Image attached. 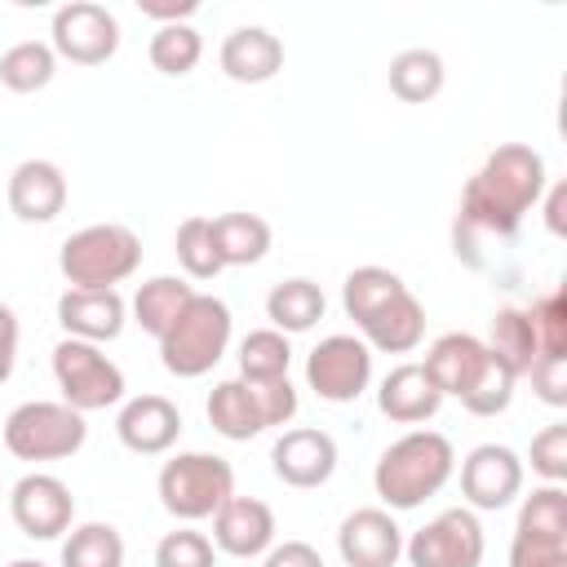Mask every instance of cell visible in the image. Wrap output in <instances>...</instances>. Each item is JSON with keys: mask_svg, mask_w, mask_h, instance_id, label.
<instances>
[{"mask_svg": "<svg viewBox=\"0 0 567 567\" xmlns=\"http://www.w3.org/2000/svg\"><path fill=\"white\" fill-rule=\"evenodd\" d=\"M540 195H545L540 151H532L527 142H501L461 190V208L452 221L456 257H465L478 270L492 244L509 248L523 217L540 204Z\"/></svg>", "mask_w": 567, "mask_h": 567, "instance_id": "obj_1", "label": "cell"}, {"mask_svg": "<svg viewBox=\"0 0 567 567\" xmlns=\"http://www.w3.org/2000/svg\"><path fill=\"white\" fill-rule=\"evenodd\" d=\"M341 306L354 319L368 350L408 354L425 337V306L385 266H354L341 284Z\"/></svg>", "mask_w": 567, "mask_h": 567, "instance_id": "obj_2", "label": "cell"}, {"mask_svg": "<svg viewBox=\"0 0 567 567\" xmlns=\"http://www.w3.org/2000/svg\"><path fill=\"white\" fill-rule=\"evenodd\" d=\"M483 346L514 377H527L540 359H567V288H549L527 306H501Z\"/></svg>", "mask_w": 567, "mask_h": 567, "instance_id": "obj_3", "label": "cell"}, {"mask_svg": "<svg viewBox=\"0 0 567 567\" xmlns=\"http://www.w3.org/2000/svg\"><path fill=\"white\" fill-rule=\"evenodd\" d=\"M452 470H456V452H452L447 434H439V430H408L403 439H394L377 456L372 487L385 501V509H416L434 492L447 487Z\"/></svg>", "mask_w": 567, "mask_h": 567, "instance_id": "obj_4", "label": "cell"}, {"mask_svg": "<svg viewBox=\"0 0 567 567\" xmlns=\"http://www.w3.org/2000/svg\"><path fill=\"white\" fill-rule=\"evenodd\" d=\"M142 266V239L124 221H97L62 239L58 270L71 288H115Z\"/></svg>", "mask_w": 567, "mask_h": 567, "instance_id": "obj_5", "label": "cell"}, {"mask_svg": "<svg viewBox=\"0 0 567 567\" xmlns=\"http://www.w3.org/2000/svg\"><path fill=\"white\" fill-rule=\"evenodd\" d=\"M292 416H297V390L288 377L279 381L230 377V381H217L208 394V425L235 443H248L270 425H288Z\"/></svg>", "mask_w": 567, "mask_h": 567, "instance_id": "obj_6", "label": "cell"}, {"mask_svg": "<svg viewBox=\"0 0 567 567\" xmlns=\"http://www.w3.org/2000/svg\"><path fill=\"white\" fill-rule=\"evenodd\" d=\"M226 346H230V306L213 292H195L190 306L177 315V323L159 337V363L173 377L195 381L217 368Z\"/></svg>", "mask_w": 567, "mask_h": 567, "instance_id": "obj_7", "label": "cell"}, {"mask_svg": "<svg viewBox=\"0 0 567 567\" xmlns=\"http://www.w3.org/2000/svg\"><path fill=\"white\" fill-rule=\"evenodd\" d=\"M155 492L173 518L199 523V518H213L235 496V470L217 452H177L173 461H164Z\"/></svg>", "mask_w": 567, "mask_h": 567, "instance_id": "obj_8", "label": "cell"}, {"mask_svg": "<svg viewBox=\"0 0 567 567\" xmlns=\"http://www.w3.org/2000/svg\"><path fill=\"white\" fill-rule=\"evenodd\" d=\"M84 439H89L84 412L66 403L31 399L4 416V447L18 461H66L84 447Z\"/></svg>", "mask_w": 567, "mask_h": 567, "instance_id": "obj_9", "label": "cell"}, {"mask_svg": "<svg viewBox=\"0 0 567 567\" xmlns=\"http://www.w3.org/2000/svg\"><path fill=\"white\" fill-rule=\"evenodd\" d=\"M53 381L62 390V403L75 412H102L124 399V372L93 341L62 337L53 346Z\"/></svg>", "mask_w": 567, "mask_h": 567, "instance_id": "obj_10", "label": "cell"}, {"mask_svg": "<svg viewBox=\"0 0 567 567\" xmlns=\"http://www.w3.org/2000/svg\"><path fill=\"white\" fill-rule=\"evenodd\" d=\"M509 567H567V492L563 483L536 487L514 523Z\"/></svg>", "mask_w": 567, "mask_h": 567, "instance_id": "obj_11", "label": "cell"}, {"mask_svg": "<svg viewBox=\"0 0 567 567\" xmlns=\"http://www.w3.org/2000/svg\"><path fill=\"white\" fill-rule=\"evenodd\" d=\"M403 554H408L412 567H478L483 554H487L483 523L465 505L443 509L421 532H412L403 540Z\"/></svg>", "mask_w": 567, "mask_h": 567, "instance_id": "obj_12", "label": "cell"}, {"mask_svg": "<svg viewBox=\"0 0 567 567\" xmlns=\"http://www.w3.org/2000/svg\"><path fill=\"white\" fill-rule=\"evenodd\" d=\"M372 381V350L363 337L332 332L306 354V385L323 403H354Z\"/></svg>", "mask_w": 567, "mask_h": 567, "instance_id": "obj_13", "label": "cell"}, {"mask_svg": "<svg viewBox=\"0 0 567 567\" xmlns=\"http://www.w3.org/2000/svg\"><path fill=\"white\" fill-rule=\"evenodd\" d=\"M49 44L58 58L75 62V66H102L115 58L120 49V22L106 4L97 0H71L53 13V27H49Z\"/></svg>", "mask_w": 567, "mask_h": 567, "instance_id": "obj_14", "label": "cell"}, {"mask_svg": "<svg viewBox=\"0 0 567 567\" xmlns=\"http://www.w3.org/2000/svg\"><path fill=\"white\" fill-rule=\"evenodd\" d=\"M9 514L18 523L22 536L31 540H58L62 532H71L75 518V496L58 474H22L9 492Z\"/></svg>", "mask_w": 567, "mask_h": 567, "instance_id": "obj_15", "label": "cell"}, {"mask_svg": "<svg viewBox=\"0 0 567 567\" xmlns=\"http://www.w3.org/2000/svg\"><path fill=\"white\" fill-rule=\"evenodd\" d=\"M523 492V456L505 443H478L461 461V496L465 509H505Z\"/></svg>", "mask_w": 567, "mask_h": 567, "instance_id": "obj_16", "label": "cell"}, {"mask_svg": "<svg viewBox=\"0 0 567 567\" xmlns=\"http://www.w3.org/2000/svg\"><path fill=\"white\" fill-rule=\"evenodd\" d=\"M270 465H275V478L297 487V492H310V487H323L337 470V443L328 430H315V425H297V430H284L270 447Z\"/></svg>", "mask_w": 567, "mask_h": 567, "instance_id": "obj_17", "label": "cell"}, {"mask_svg": "<svg viewBox=\"0 0 567 567\" xmlns=\"http://www.w3.org/2000/svg\"><path fill=\"white\" fill-rule=\"evenodd\" d=\"M337 554L346 567H394L403 558V527L394 523L390 509L363 505L341 518Z\"/></svg>", "mask_w": 567, "mask_h": 567, "instance_id": "obj_18", "label": "cell"}, {"mask_svg": "<svg viewBox=\"0 0 567 567\" xmlns=\"http://www.w3.org/2000/svg\"><path fill=\"white\" fill-rule=\"evenodd\" d=\"M115 434L128 452L137 456H164L177 439H182V412L173 399L164 394H137L120 408L115 416Z\"/></svg>", "mask_w": 567, "mask_h": 567, "instance_id": "obj_19", "label": "cell"}, {"mask_svg": "<svg viewBox=\"0 0 567 567\" xmlns=\"http://www.w3.org/2000/svg\"><path fill=\"white\" fill-rule=\"evenodd\" d=\"M124 315L128 306L115 288H66L58 297V323L75 341H115L124 332Z\"/></svg>", "mask_w": 567, "mask_h": 567, "instance_id": "obj_20", "label": "cell"}, {"mask_svg": "<svg viewBox=\"0 0 567 567\" xmlns=\"http://www.w3.org/2000/svg\"><path fill=\"white\" fill-rule=\"evenodd\" d=\"M275 545V514L257 496H230L213 514V549L230 558H261Z\"/></svg>", "mask_w": 567, "mask_h": 567, "instance_id": "obj_21", "label": "cell"}, {"mask_svg": "<svg viewBox=\"0 0 567 567\" xmlns=\"http://www.w3.org/2000/svg\"><path fill=\"white\" fill-rule=\"evenodd\" d=\"M9 213L18 221H53L66 208V177L53 159H22L9 173Z\"/></svg>", "mask_w": 567, "mask_h": 567, "instance_id": "obj_22", "label": "cell"}, {"mask_svg": "<svg viewBox=\"0 0 567 567\" xmlns=\"http://www.w3.org/2000/svg\"><path fill=\"white\" fill-rule=\"evenodd\" d=\"M377 408L394 425H421L443 408V390L430 381V372L421 363H399L377 385Z\"/></svg>", "mask_w": 567, "mask_h": 567, "instance_id": "obj_23", "label": "cell"}, {"mask_svg": "<svg viewBox=\"0 0 567 567\" xmlns=\"http://www.w3.org/2000/svg\"><path fill=\"white\" fill-rule=\"evenodd\" d=\"M217 62L235 84H266L284 71V44L266 27H235L221 40Z\"/></svg>", "mask_w": 567, "mask_h": 567, "instance_id": "obj_24", "label": "cell"}, {"mask_svg": "<svg viewBox=\"0 0 567 567\" xmlns=\"http://www.w3.org/2000/svg\"><path fill=\"white\" fill-rule=\"evenodd\" d=\"M483 359H487V346L474 337V332H443L430 350H425V372H430V381L443 390V399L452 394V399H461L465 390H470V381L478 377V368H483Z\"/></svg>", "mask_w": 567, "mask_h": 567, "instance_id": "obj_25", "label": "cell"}, {"mask_svg": "<svg viewBox=\"0 0 567 567\" xmlns=\"http://www.w3.org/2000/svg\"><path fill=\"white\" fill-rule=\"evenodd\" d=\"M208 230H213V252H217L221 270L226 266H257L270 252V221L257 213L208 217Z\"/></svg>", "mask_w": 567, "mask_h": 567, "instance_id": "obj_26", "label": "cell"}, {"mask_svg": "<svg viewBox=\"0 0 567 567\" xmlns=\"http://www.w3.org/2000/svg\"><path fill=\"white\" fill-rule=\"evenodd\" d=\"M323 310H328V297H323V288L315 284V279H306V275H297V279H284V284H275L270 292H266V319H270V328L275 332H310L319 319H323Z\"/></svg>", "mask_w": 567, "mask_h": 567, "instance_id": "obj_27", "label": "cell"}, {"mask_svg": "<svg viewBox=\"0 0 567 567\" xmlns=\"http://www.w3.org/2000/svg\"><path fill=\"white\" fill-rule=\"evenodd\" d=\"M190 297H195V288L186 284V279H177V275H155V279H146L137 292H133V319H137V328L142 332H151L155 341L177 323V315L190 306Z\"/></svg>", "mask_w": 567, "mask_h": 567, "instance_id": "obj_28", "label": "cell"}, {"mask_svg": "<svg viewBox=\"0 0 567 567\" xmlns=\"http://www.w3.org/2000/svg\"><path fill=\"white\" fill-rule=\"evenodd\" d=\"M443 80H447V71L434 49H403L390 58V93L399 102H412V106L434 102L443 93Z\"/></svg>", "mask_w": 567, "mask_h": 567, "instance_id": "obj_29", "label": "cell"}, {"mask_svg": "<svg viewBox=\"0 0 567 567\" xmlns=\"http://www.w3.org/2000/svg\"><path fill=\"white\" fill-rule=\"evenodd\" d=\"M53 71H58V53L44 40H18L0 58V84L9 93H35L53 80Z\"/></svg>", "mask_w": 567, "mask_h": 567, "instance_id": "obj_30", "label": "cell"}, {"mask_svg": "<svg viewBox=\"0 0 567 567\" xmlns=\"http://www.w3.org/2000/svg\"><path fill=\"white\" fill-rule=\"evenodd\" d=\"M62 567H124V536L111 523H80L62 540Z\"/></svg>", "mask_w": 567, "mask_h": 567, "instance_id": "obj_31", "label": "cell"}, {"mask_svg": "<svg viewBox=\"0 0 567 567\" xmlns=\"http://www.w3.org/2000/svg\"><path fill=\"white\" fill-rule=\"evenodd\" d=\"M146 58L155 71L164 75H190L204 58V35L190 27V22H173V27H155L151 44H146Z\"/></svg>", "mask_w": 567, "mask_h": 567, "instance_id": "obj_32", "label": "cell"}, {"mask_svg": "<svg viewBox=\"0 0 567 567\" xmlns=\"http://www.w3.org/2000/svg\"><path fill=\"white\" fill-rule=\"evenodd\" d=\"M288 363H292V346L275 328H257L239 341V377L244 381H279V377H288Z\"/></svg>", "mask_w": 567, "mask_h": 567, "instance_id": "obj_33", "label": "cell"}, {"mask_svg": "<svg viewBox=\"0 0 567 567\" xmlns=\"http://www.w3.org/2000/svg\"><path fill=\"white\" fill-rule=\"evenodd\" d=\"M514 372L487 350V359H483V368H478V377L470 381V390L461 394V403H465V412H474V416H501L505 408H509V399H514Z\"/></svg>", "mask_w": 567, "mask_h": 567, "instance_id": "obj_34", "label": "cell"}, {"mask_svg": "<svg viewBox=\"0 0 567 567\" xmlns=\"http://www.w3.org/2000/svg\"><path fill=\"white\" fill-rule=\"evenodd\" d=\"M173 252L182 261V270L190 279H213L221 275V261L213 252V230H208V217H186L173 235Z\"/></svg>", "mask_w": 567, "mask_h": 567, "instance_id": "obj_35", "label": "cell"}, {"mask_svg": "<svg viewBox=\"0 0 567 567\" xmlns=\"http://www.w3.org/2000/svg\"><path fill=\"white\" fill-rule=\"evenodd\" d=\"M155 567H217V549H213V540L204 532L177 527V532L159 536Z\"/></svg>", "mask_w": 567, "mask_h": 567, "instance_id": "obj_36", "label": "cell"}, {"mask_svg": "<svg viewBox=\"0 0 567 567\" xmlns=\"http://www.w3.org/2000/svg\"><path fill=\"white\" fill-rule=\"evenodd\" d=\"M532 470L545 483H563L567 478V425H545L532 439Z\"/></svg>", "mask_w": 567, "mask_h": 567, "instance_id": "obj_37", "label": "cell"}, {"mask_svg": "<svg viewBox=\"0 0 567 567\" xmlns=\"http://www.w3.org/2000/svg\"><path fill=\"white\" fill-rule=\"evenodd\" d=\"M527 381H532V390H536L540 403H549V408H563L567 403V359H540L527 372Z\"/></svg>", "mask_w": 567, "mask_h": 567, "instance_id": "obj_38", "label": "cell"}, {"mask_svg": "<svg viewBox=\"0 0 567 567\" xmlns=\"http://www.w3.org/2000/svg\"><path fill=\"white\" fill-rule=\"evenodd\" d=\"M261 567H323V558L306 540H284V545H270L261 554Z\"/></svg>", "mask_w": 567, "mask_h": 567, "instance_id": "obj_39", "label": "cell"}, {"mask_svg": "<svg viewBox=\"0 0 567 567\" xmlns=\"http://www.w3.org/2000/svg\"><path fill=\"white\" fill-rule=\"evenodd\" d=\"M13 363H18V315L0 301V385L13 377Z\"/></svg>", "mask_w": 567, "mask_h": 567, "instance_id": "obj_40", "label": "cell"}, {"mask_svg": "<svg viewBox=\"0 0 567 567\" xmlns=\"http://www.w3.org/2000/svg\"><path fill=\"white\" fill-rule=\"evenodd\" d=\"M137 9H142V18H155L159 27H173V22H186V18H195V0H168V4H159V0H137Z\"/></svg>", "mask_w": 567, "mask_h": 567, "instance_id": "obj_41", "label": "cell"}, {"mask_svg": "<svg viewBox=\"0 0 567 567\" xmlns=\"http://www.w3.org/2000/svg\"><path fill=\"white\" fill-rule=\"evenodd\" d=\"M545 226L554 239L567 235V182H554L549 195H545Z\"/></svg>", "mask_w": 567, "mask_h": 567, "instance_id": "obj_42", "label": "cell"}, {"mask_svg": "<svg viewBox=\"0 0 567 567\" xmlns=\"http://www.w3.org/2000/svg\"><path fill=\"white\" fill-rule=\"evenodd\" d=\"M9 567H44V563H35V558H13Z\"/></svg>", "mask_w": 567, "mask_h": 567, "instance_id": "obj_43", "label": "cell"}]
</instances>
